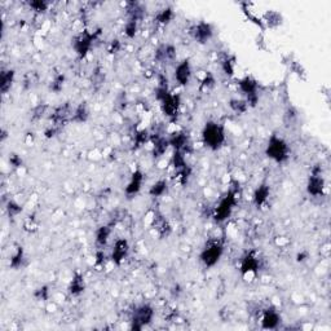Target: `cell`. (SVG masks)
Returning <instances> with one entry per match:
<instances>
[{"label":"cell","mask_w":331,"mask_h":331,"mask_svg":"<svg viewBox=\"0 0 331 331\" xmlns=\"http://www.w3.org/2000/svg\"><path fill=\"white\" fill-rule=\"evenodd\" d=\"M155 99L159 102V106L162 109V113L171 121H176V116L179 114L180 101L179 94H174L170 92L169 87L158 86L155 89Z\"/></svg>","instance_id":"1"},{"label":"cell","mask_w":331,"mask_h":331,"mask_svg":"<svg viewBox=\"0 0 331 331\" xmlns=\"http://www.w3.org/2000/svg\"><path fill=\"white\" fill-rule=\"evenodd\" d=\"M225 131L221 124L216 122H207L202 130V141L204 147L211 150H218L225 143Z\"/></svg>","instance_id":"2"},{"label":"cell","mask_w":331,"mask_h":331,"mask_svg":"<svg viewBox=\"0 0 331 331\" xmlns=\"http://www.w3.org/2000/svg\"><path fill=\"white\" fill-rule=\"evenodd\" d=\"M265 154L269 159L274 160L276 163H285L290 158V147L289 144L281 137V136L273 135L269 137L265 148Z\"/></svg>","instance_id":"3"},{"label":"cell","mask_w":331,"mask_h":331,"mask_svg":"<svg viewBox=\"0 0 331 331\" xmlns=\"http://www.w3.org/2000/svg\"><path fill=\"white\" fill-rule=\"evenodd\" d=\"M238 194L234 189H230L223 198L219 201V203L216 204V207L214 208V219L218 223H223V221L228 220L232 215L233 210H234L235 204L238 201Z\"/></svg>","instance_id":"4"},{"label":"cell","mask_w":331,"mask_h":331,"mask_svg":"<svg viewBox=\"0 0 331 331\" xmlns=\"http://www.w3.org/2000/svg\"><path fill=\"white\" fill-rule=\"evenodd\" d=\"M223 254H224L223 241L215 238V240H211L210 242L204 246L201 255H199V259H201V263L207 268V269H210V268H214L219 262H220Z\"/></svg>","instance_id":"5"},{"label":"cell","mask_w":331,"mask_h":331,"mask_svg":"<svg viewBox=\"0 0 331 331\" xmlns=\"http://www.w3.org/2000/svg\"><path fill=\"white\" fill-rule=\"evenodd\" d=\"M238 88L245 96L248 108H255L259 102V83L251 75H246L238 80Z\"/></svg>","instance_id":"6"},{"label":"cell","mask_w":331,"mask_h":331,"mask_svg":"<svg viewBox=\"0 0 331 331\" xmlns=\"http://www.w3.org/2000/svg\"><path fill=\"white\" fill-rule=\"evenodd\" d=\"M97 35H99V31L91 33L89 30L84 29V30L79 31L78 35L74 36V39H73V48H74L78 57L84 58L88 55L92 45H93V41L96 40Z\"/></svg>","instance_id":"7"},{"label":"cell","mask_w":331,"mask_h":331,"mask_svg":"<svg viewBox=\"0 0 331 331\" xmlns=\"http://www.w3.org/2000/svg\"><path fill=\"white\" fill-rule=\"evenodd\" d=\"M260 271V259L254 251L247 252L240 262V272L243 281L252 282Z\"/></svg>","instance_id":"8"},{"label":"cell","mask_w":331,"mask_h":331,"mask_svg":"<svg viewBox=\"0 0 331 331\" xmlns=\"http://www.w3.org/2000/svg\"><path fill=\"white\" fill-rule=\"evenodd\" d=\"M154 318V309L149 304H141L136 306L131 315V328L132 330H143L145 326L152 323Z\"/></svg>","instance_id":"9"},{"label":"cell","mask_w":331,"mask_h":331,"mask_svg":"<svg viewBox=\"0 0 331 331\" xmlns=\"http://www.w3.org/2000/svg\"><path fill=\"white\" fill-rule=\"evenodd\" d=\"M326 181L322 176V172H321L320 167H315L311 172L308 177V181H306V192H308L309 196L312 197H323L326 192Z\"/></svg>","instance_id":"10"},{"label":"cell","mask_w":331,"mask_h":331,"mask_svg":"<svg viewBox=\"0 0 331 331\" xmlns=\"http://www.w3.org/2000/svg\"><path fill=\"white\" fill-rule=\"evenodd\" d=\"M189 35L199 43V44H206L207 41H210L214 36V28L210 22L201 21L198 23H194L189 29Z\"/></svg>","instance_id":"11"},{"label":"cell","mask_w":331,"mask_h":331,"mask_svg":"<svg viewBox=\"0 0 331 331\" xmlns=\"http://www.w3.org/2000/svg\"><path fill=\"white\" fill-rule=\"evenodd\" d=\"M282 317L279 315V312L273 306L264 309L262 313V328L264 330H276L281 325Z\"/></svg>","instance_id":"12"},{"label":"cell","mask_w":331,"mask_h":331,"mask_svg":"<svg viewBox=\"0 0 331 331\" xmlns=\"http://www.w3.org/2000/svg\"><path fill=\"white\" fill-rule=\"evenodd\" d=\"M174 77L180 86H188L192 79V65L189 58H185L176 65Z\"/></svg>","instance_id":"13"},{"label":"cell","mask_w":331,"mask_h":331,"mask_svg":"<svg viewBox=\"0 0 331 331\" xmlns=\"http://www.w3.org/2000/svg\"><path fill=\"white\" fill-rule=\"evenodd\" d=\"M144 184V174L140 169H136L135 171L131 174L130 180H128L126 188H124V193L128 198H132L135 197L138 192L141 191Z\"/></svg>","instance_id":"14"},{"label":"cell","mask_w":331,"mask_h":331,"mask_svg":"<svg viewBox=\"0 0 331 331\" xmlns=\"http://www.w3.org/2000/svg\"><path fill=\"white\" fill-rule=\"evenodd\" d=\"M128 252H130V245H128V241L124 240V238H119V240L115 241L113 246V251H111V262L116 265H121L122 263L126 260V257L128 256Z\"/></svg>","instance_id":"15"},{"label":"cell","mask_w":331,"mask_h":331,"mask_svg":"<svg viewBox=\"0 0 331 331\" xmlns=\"http://www.w3.org/2000/svg\"><path fill=\"white\" fill-rule=\"evenodd\" d=\"M154 57L160 64H171L176 60V48L172 44L159 45L155 51Z\"/></svg>","instance_id":"16"},{"label":"cell","mask_w":331,"mask_h":331,"mask_svg":"<svg viewBox=\"0 0 331 331\" xmlns=\"http://www.w3.org/2000/svg\"><path fill=\"white\" fill-rule=\"evenodd\" d=\"M149 143L152 144V153L155 158H159L166 154L169 150L170 143L169 138L160 135H150Z\"/></svg>","instance_id":"17"},{"label":"cell","mask_w":331,"mask_h":331,"mask_svg":"<svg viewBox=\"0 0 331 331\" xmlns=\"http://www.w3.org/2000/svg\"><path fill=\"white\" fill-rule=\"evenodd\" d=\"M167 138H169L170 147L174 148L175 150H179V152H182V150L189 145L188 135L182 130H180V128L174 131V132H170Z\"/></svg>","instance_id":"18"},{"label":"cell","mask_w":331,"mask_h":331,"mask_svg":"<svg viewBox=\"0 0 331 331\" xmlns=\"http://www.w3.org/2000/svg\"><path fill=\"white\" fill-rule=\"evenodd\" d=\"M260 17H262V21L265 26V30H267V29H277L283 23V17H282V14L279 13V12L273 11V9L265 11Z\"/></svg>","instance_id":"19"},{"label":"cell","mask_w":331,"mask_h":331,"mask_svg":"<svg viewBox=\"0 0 331 331\" xmlns=\"http://www.w3.org/2000/svg\"><path fill=\"white\" fill-rule=\"evenodd\" d=\"M269 196H271V186L265 182L260 184L254 192V196H252V202H254L255 206L257 208H262L265 203L269 199Z\"/></svg>","instance_id":"20"},{"label":"cell","mask_w":331,"mask_h":331,"mask_svg":"<svg viewBox=\"0 0 331 331\" xmlns=\"http://www.w3.org/2000/svg\"><path fill=\"white\" fill-rule=\"evenodd\" d=\"M67 291L72 296H79L86 291V281L82 273L77 272L73 276V278L70 279V283L67 286Z\"/></svg>","instance_id":"21"},{"label":"cell","mask_w":331,"mask_h":331,"mask_svg":"<svg viewBox=\"0 0 331 331\" xmlns=\"http://www.w3.org/2000/svg\"><path fill=\"white\" fill-rule=\"evenodd\" d=\"M283 64L287 65L290 69V72L294 73L298 78H300L301 80L306 79V70L304 69L303 65L300 64V61L296 60L294 57V55H287L283 57Z\"/></svg>","instance_id":"22"},{"label":"cell","mask_w":331,"mask_h":331,"mask_svg":"<svg viewBox=\"0 0 331 331\" xmlns=\"http://www.w3.org/2000/svg\"><path fill=\"white\" fill-rule=\"evenodd\" d=\"M197 79L199 82V91H210L211 88L215 87V77L212 75V73L206 72V70H199L197 73Z\"/></svg>","instance_id":"23"},{"label":"cell","mask_w":331,"mask_h":331,"mask_svg":"<svg viewBox=\"0 0 331 331\" xmlns=\"http://www.w3.org/2000/svg\"><path fill=\"white\" fill-rule=\"evenodd\" d=\"M14 78H16V72L13 69L2 70V74H0V91H2V93L7 94L11 91L14 83Z\"/></svg>","instance_id":"24"},{"label":"cell","mask_w":331,"mask_h":331,"mask_svg":"<svg viewBox=\"0 0 331 331\" xmlns=\"http://www.w3.org/2000/svg\"><path fill=\"white\" fill-rule=\"evenodd\" d=\"M23 263H25V250H23L22 246L16 245L11 257H9V268L17 271V269L23 267Z\"/></svg>","instance_id":"25"},{"label":"cell","mask_w":331,"mask_h":331,"mask_svg":"<svg viewBox=\"0 0 331 331\" xmlns=\"http://www.w3.org/2000/svg\"><path fill=\"white\" fill-rule=\"evenodd\" d=\"M89 118V109L87 102H80L79 105L73 110L72 122L74 123H86Z\"/></svg>","instance_id":"26"},{"label":"cell","mask_w":331,"mask_h":331,"mask_svg":"<svg viewBox=\"0 0 331 331\" xmlns=\"http://www.w3.org/2000/svg\"><path fill=\"white\" fill-rule=\"evenodd\" d=\"M111 235V228L110 225H101L99 229L96 230V234H94V241H96V245L99 246V248L105 247L109 242V238Z\"/></svg>","instance_id":"27"},{"label":"cell","mask_w":331,"mask_h":331,"mask_svg":"<svg viewBox=\"0 0 331 331\" xmlns=\"http://www.w3.org/2000/svg\"><path fill=\"white\" fill-rule=\"evenodd\" d=\"M221 70L226 77H233L235 73V65H237V58L234 55H226L221 60Z\"/></svg>","instance_id":"28"},{"label":"cell","mask_w":331,"mask_h":331,"mask_svg":"<svg viewBox=\"0 0 331 331\" xmlns=\"http://www.w3.org/2000/svg\"><path fill=\"white\" fill-rule=\"evenodd\" d=\"M169 191V184L166 180H158L154 184L150 186L149 189V196L153 197V198H159V197H163Z\"/></svg>","instance_id":"29"},{"label":"cell","mask_w":331,"mask_h":331,"mask_svg":"<svg viewBox=\"0 0 331 331\" xmlns=\"http://www.w3.org/2000/svg\"><path fill=\"white\" fill-rule=\"evenodd\" d=\"M175 17V12L171 7H166V8L160 9L157 14H155V21L159 25H169Z\"/></svg>","instance_id":"30"},{"label":"cell","mask_w":331,"mask_h":331,"mask_svg":"<svg viewBox=\"0 0 331 331\" xmlns=\"http://www.w3.org/2000/svg\"><path fill=\"white\" fill-rule=\"evenodd\" d=\"M229 108L237 115H242L248 110V105L245 99H232L229 101Z\"/></svg>","instance_id":"31"},{"label":"cell","mask_w":331,"mask_h":331,"mask_svg":"<svg viewBox=\"0 0 331 331\" xmlns=\"http://www.w3.org/2000/svg\"><path fill=\"white\" fill-rule=\"evenodd\" d=\"M28 4L34 12H36V13H44V12L50 8V3L45 2V0H31Z\"/></svg>","instance_id":"32"},{"label":"cell","mask_w":331,"mask_h":331,"mask_svg":"<svg viewBox=\"0 0 331 331\" xmlns=\"http://www.w3.org/2000/svg\"><path fill=\"white\" fill-rule=\"evenodd\" d=\"M138 30V22L137 21H133V19H128L126 25H124V35L127 36V38L133 39L137 34Z\"/></svg>","instance_id":"33"},{"label":"cell","mask_w":331,"mask_h":331,"mask_svg":"<svg viewBox=\"0 0 331 331\" xmlns=\"http://www.w3.org/2000/svg\"><path fill=\"white\" fill-rule=\"evenodd\" d=\"M7 212H8L9 218H16V216H18L19 214L22 212V206L18 203V202L16 201H8V203H7Z\"/></svg>","instance_id":"34"},{"label":"cell","mask_w":331,"mask_h":331,"mask_svg":"<svg viewBox=\"0 0 331 331\" xmlns=\"http://www.w3.org/2000/svg\"><path fill=\"white\" fill-rule=\"evenodd\" d=\"M64 83H65V75L62 74L56 75V77L52 79V82H51L50 89L52 92H55V93H58V92H61L62 91V88H64Z\"/></svg>","instance_id":"35"},{"label":"cell","mask_w":331,"mask_h":331,"mask_svg":"<svg viewBox=\"0 0 331 331\" xmlns=\"http://www.w3.org/2000/svg\"><path fill=\"white\" fill-rule=\"evenodd\" d=\"M34 298L38 301H47L50 299V287L47 285L40 286L34 291Z\"/></svg>","instance_id":"36"},{"label":"cell","mask_w":331,"mask_h":331,"mask_svg":"<svg viewBox=\"0 0 331 331\" xmlns=\"http://www.w3.org/2000/svg\"><path fill=\"white\" fill-rule=\"evenodd\" d=\"M9 164L13 167V169L16 170H19L22 169L23 167V160L22 158H21V155H18L17 153H12V154H9Z\"/></svg>","instance_id":"37"},{"label":"cell","mask_w":331,"mask_h":331,"mask_svg":"<svg viewBox=\"0 0 331 331\" xmlns=\"http://www.w3.org/2000/svg\"><path fill=\"white\" fill-rule=\"evenodd\" d=\"M23 229L28 230V232H35L38 229V223L34 219V216H29L25 220V224H23Z\"/></svg>","instance_id":"38"},{"label":"cell","mask_w":331,"mask_h":331,"mask_svg":"<svg viewBox=\"0 0 331 331\" xmlns=\"http://www.w3.org/2000/svg\"><path fill=\"white\" fill-rule=\"evenodd\" d=\"M45 110H47V105H38L36 108H34L31 119H33V121H38V119H40L41 116H43V114L45 113Z\"/></svg>","instance_id":"39"},{"label":"cell","mask_w":331,"mask_h":331,"mask_svg":"<svg viewBox=\"0 0 331 331\" xmlns=\"http://www.w3.org/2000/svg\"><path fill=\"white\" fill-rule=\"evenodd\" d=\"M256 47L259 48L260 51H267V43H265V39H264V34H259V35L256 36Z\"/></svg>","instance_id":"40"},{"label":"cell","mask_w":331,"mask_h":331,"mask_svg":"<svg viewBox=\"0 0 331 331\" xmlns=\"http://www.w3.org/2000/svg\"><path fill=\"white\" fill-rule=\"evenodd\" d=\"M121 41L118 40V39H115V40H111L110 44H109V53H116L121 51Z\"/></svg>","instance_id":"41"},{"label":"cell","mask_w":331,"mask_h":331,"mask_svg":"<svg viewBox=\"0 0 331 331\" xmlns=\"http://www.w3.org/2000/svg\"><path fill=\"white\" fill-rule=\"evenodd\" d=\"M276 243L278 246H285V245H287V243H289V241L287 240H283V237H278L276 240Z\"/></svg>","instance_id":"42"}]
</instances>
